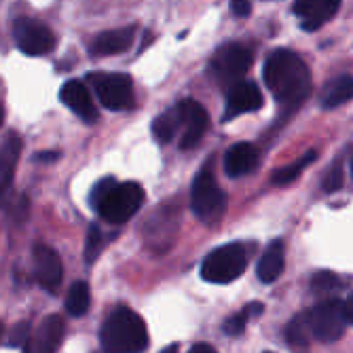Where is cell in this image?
I'll return each mask as SVG.
<instances>
[{
  "instance_id": "obj_17",
  "label": "cell",
  "mask_w": 353,
  "mask_h": 353,
  "mask_svg": "<svg viewBox=\"0 0 353 353\" xmlns=\"http://www.w3.org/2000/svg\"><path fill=\"white\" fill-rule=\"evenodd\" d=\"M132 43H134V26L106 30L93 39L91 53H95V55H119V53L130 51Z\"/></svg>"
},
{
  "instance_id": "obj_19",
  "label": "cell",
  "mask_w": 353,
  "mask_h": 353,
  "mask_svg": "<svg viewBox=\"0 0 353 353\" xmlns=\"http://www.w3.org/2000/svg\"><path fill=\"white\" fill-rule=\"evenodd\" d=\"M182 132V104L178 102L152 121V134L161 144H170Z\"/></svg>"
},
{
  "instance_id": "obj_13",
  "label": "cell",
  "mask_w": 353,
  "mask_h": 353,
  "mask_svg": "<svg viewBox=\"0 0 353 353\" xmlns=\"http://www.w3.org/2000/svg\"><path fill=\"white\" fill-rule=\"evenodd\" d=\"M339 7L341 0H296L292 13L299 17L303 30L315 32L336 15Z\"/></svg>"
},
{
  "instance_id": "obj_12",
  "label": "cell",
  "mask_w": 353,
  "mask_h": 353,
  "mask_svg": "<svg viewBox=\"0 0 353 353\" xmlns=\"http://www.w3.org/2000/svg\"><path fill=\"white\" fill-rule=\"evenodd\" d=\"M182 132H180V148L182 150H190V148H195L201 138L205 136L208 132V112L205 108L195 102V100H182Z\"/></svg>"
},
{
  "instance_id": "obj_33",
  "label": "cell",
  "mask_w": 353,
  "mask_h": 353,
  "mask_svg": "<svg viewBox=\"0 0 353 353\" xmlns=\"http://www.w3.org/2000/svg\"><path fill=\"white\" fill-rule=\"evenodd\" d=\"M345 313H347L349 324L353 326V292H351V294H349V299L345 301Z\"/></svg>"
},
{
  "instance_id": "obj_30",
  "label": "cell",
  "mask_w": 353,
  "mask_h": 353,
  "mask_svg": "<svg viewBox=\"0 0 353 353\" xmlns=\"http://www.w3.org/2000/svg\"><path fill=\"white\" fill-rule=\"evenodd\" d=\"M231 9L237 17H248L250 15V0H231Z\"/></svg>"
},
{
  "instance_id": "obj_26",
  "label": "cell",
  "mask_w": 353,
  "mask_h": 353,
  "mask_svg": "<svg viewBox=\"0 0 353 353\" xmlns=\"http://www.w3.org/2000/svg\"><path fill=\"white\" fill-rule=\"evenodd\" d=\"M104 248V239H102V231L98 224H91L89 227V233H87V245H85V259L87 263H95V259L100 256Z\"/></svg>"
},
{
  "instance_id": "obj_3",
  "label": "cell",
  "mask_w": 353,
  "mask_h": 353,
  "mask_svg": "<svg viewBox=\"0 0 353 353\" xmlns=\"http://www.w3.org/2000/svg\"><path fill=\"white\" fill-rule=\"evenodd\" d=\"M100 343L110 353H138L148 349L144 319L130 307H117L102 324Z\"/></svg>"
},
{
  "instance_id": "obj_29",
  "label": "cell",
  "mask_w": 353,
  "mask_h": 353,
  "mask_svg": "<svg viewBox=\"0 0 353 353\" xmlns=\"http://www.w3.org/2000/svg\"><path fill=\"white\" fill-rule=\"evenodd\" d=\"M9 343L13 347H21V349H28L30 345V326L28 324H17L13 330H11V336H9Z\"/></svg>"
},
{
  "instance_id": "obj_21",
  "label": "cell",
  "mask_w": 353,
  "mask_h": 353,
  "mask_svg": "<svg viewBox=\"0 0 353 353\" xmlns=\"http://www.w3.org/2000/svg\"><path fill=\"white\" fill-rule=\"evenodd\" d=\"M19 154H21V140L15 132H9L3 142V161H0V165H3V190L11 186Z\"/></svg>"
},
{
  "instance_id": "obj_15",
  "label": "cell",
  "mask_w": 353,
  "mask_h": 353,
  "mask_svg": "<svg viewBox=\"0 0 353 353\" xmlns=\"http://www.w3.org/2000/svg\"><path fill=\"white\" fill-rule=\"evenodd\" d=\"M259 148L250 142H237L224 152V172L229 178H243L259 165Z\"/></svg>"
},
{
  "instance_id": "obj_31",
  "label": "cell",
  "mask_w": 353,
  "mask_h": 353,
  "mask_svg": "<svg viewBox=\"0 0 353 353\" xmlns=\"http://www.w3.org/2000/svg\"><path fill=\"white\" fill-rule=\"evenodd\" d=\"M243 311L248 313V317H259V315L265 313V305L263 303H250V305L243 307Z\"/></svg>"
},
{
  "instance_id": "obj_2",
  "label": "cell",
  "mask_w": 353,
  "mask_h": 353,
  "mask_svg": "<svg viewBox=\"0 0 353 353\" xmlns=\"http://www.w3.org/2000/svg\"><path fill=\"white\" fill-rule=\"evenodd\" d=\"M89 203L106 222L123 224L142 208L144 190L136 182H119L117 178L106 176L91 188Z\"/></svg>"
},
{
  "instance_id": "obj_1",
  "label": "cell",
  "mask_w": 353,
  "mask_h": 353,
  "mask_svg": "<svg viewBox=\"0 0 353 353\" xmlns=\"http://www.w3.org/2000/svg\"><path fill=\"white\" fill-rule=\"evenodd\" d=\"M263 79L267 89L273 93L275 102L285 108H296L303 104L311 91L307 63L288 49H277L267 57Z\"/></svg>"
},
{
  "instance_id": "obj_22",
  "label": "cell",
  "mask_w": 353,
  "mask_h": 353,
  "mask_svg": "<svg viewBox=\"0 0 353 353\" xmlns=\"http://www.w3.org/2000/svg\"><path fill=\"white\" fill-rule=\"evenodd\" d=\"M349 281H351L349 277H343L339 273L319 271V273L311 275V290L317 294H332V292H339L343 288H347Z\"/></svg>"
},
{
  "instance_id": "obj_34",
  "label": "cell",
  "mask_w": 353,
  "mask_h": 353,
  "mask_svg": "<svg viewBox=\"0 0 353 353\" xmlns=\"http://www.w3.org/2000/svg\"><path fill=\"white\" fill-rule=\"evenodd\" d=\"M55 159H59V154L57 152H41L39 154V161H55Z\"/></svg>"
},
{
  "instance_id": "obj_9",
  "label": "cell",
  "mask_w": 353,
  "mask_h": 353,
  "mask_svg": "<svg viewBox=\"0 0 353 353\" xmlns=\"http://www.w3.org/2000/svg\"><path fill=\"white\" fill-rule=\"evenodd\" d=\"M13 39L17 49L26 55H47L55 49V34L39 19H15Z\"/></svg>"
},
{
  "instance_id": "obj_25",
  "label": "cell",
  "mask_w": 353,
  "mask_h": 353,
  "mask_svg": "<svg viewBox=\"0 0 353 353\" xmlns=\"http://www.w3.org/2000/svg\"><path fill=\"white\" fill-rule=\"evenodd\" d=\"M311 161H315V152L311 150V152H307L303 159H299L296 163H292V165H285V168H281V170H277V172H273V184H277V186H285V184H290V182H294L299 176H301V172L311 163Z\"/></svg>"
},
{
  "instance_id": "obj_7",
  "label": "cell",
  "mask_w": 353,
  "mask_h": 353,
  "mask_svg": "<svg viewBox=\"0 0 353 353\" xmlns=\"http://www.w3.org/2000/svg\"><path fill=\"white\" fill-rule=\"evenodd\" d=\"M303 313L307 319V326L311 330V336L322 343L339 341L345 334L347 324H349L347 313H345V303L339 299L324 301Z\"/></svg>"
},
{
  "instance_id": "obj_16",
  "label": "cell",
  "mask_w": 353,
  "mask_h": 353,
  "mask_svg": "<svg viewBox=\"0 0 353 353\" xmlns=\"http://www.w3.org/2000/svg\"><path fill=\"white\" fill-rule=\"evenodd\" d=\"M63 332H66V326H63V319L59 315H47L41 326L37 328V334L32 336L28 351H39V353H51L61 345Z\"/></svg>"
},
{
  "instance_id": "obj_18",
  "label": "cell",
  "mask_w": 353,
  "mask_h": 353,
  "mask_svg": "<svg viewBox=\"0 0 353 353\" xmlns=\"http://www.w3.org/2000/svg\"><path fill=\"white\" fill-rule=\"evenodd\" d=\"M349 100H353V79L349 74L334 77L332 81L324 85L322 93H319V104L326 110L347 104Z\"/></svg>"
},
{
  "instance_id": "obj_8",
  "label": "cell",
  "mask_w": 353,
  "mask_h": 353,
  "mask_svg": "<svg viewBox=\"0 0 353 353\" xmlns=\"http://www.w3.org/2000/svg\"><path fill=\"white\" fill-rule=\"evenodd\" d=\"M87 81L93 85L104 108L108 110H130L134 106V83L121 72H89Z\"/></svg>"
},
{
  "instance_id": "obj_27",
  "label": "cell",
  "mask_w": 353,
  "mask_h": 353,
  "mask_svg": "<svg viewBox=\"0 0 353 353\" xmlns=\"http://www.w3.org/2000/svg\"><path fill=\"white\" fill-rule=\"evenodd\" d=\"M345 182V170H343V157H336L334 163L326 170L324 176V190L326 192H334L343 186Z\"/></svg>"
},
{
  "instance_id": "obj_4",
  "label": "cell",
  "mask_w": 353,
  "mask_h": 353,
  "mask_svg": "<svg viewBox=\"0 0 353 353\" xmlns=\"http://www.w3.org/2000/svg\"><path fill=\"white\" fill-rule=\"evenodd\" d=\"M252 256V245L235 241L212 250L201 265V277L210 283H231L243 275Z\"/></svg>"
},
{
  "instance_id": "obj_14",
  "label": "cell",
  "mask_w": 353,
  "mask_h": 353,
  "mask_svg": "<svg viewBox=\"0 0 353 353\" xmlns=\"http://www.w3.org/2000/svg\"><path fill=\"white\" fill-rule=\"evenodd\" d=\"M59 100L85 123L98 121V108L93 104L91 91L81 81H66L59 89Z\"/></svg>"
},
{
  "instance_id": "obj_20",
  "label": "cell",
  "mask_w": 353,
  "mask_h": 353,
  "mask_svg": "<svg viewBox=\"0 0 353 353\" xmlns=\"http://www.w3.org/2000/svg\"><path fill=\"white\" fill-rule=\"evenodd\" d=\"M256 273H259V279L263 283H273L279 279V275L283 273V243L281 241L269 243V248L261 256Z\"/></svg>"
},
{
  "instance_id": "obj_11",
  "label": "cell",
  "mask_w": 353,
  "mask_h": 353,
  "mask_svg": "<svg viewBox=\"0 0 353 353\" xmlns=\"http://www.w3.org/2000/svg\"><path fill=\"white\" fill-rule=\"evenodd\" d=\"M34 277L39 285L49 294H55L59 290L63 279V267L59 254L45 243H39L34 248Z\"/></svg>"
},
{
  "instance_id": "obj_24",
  "label": "cell",
  "mask_w": 353,
  "mask_h": 353,
  "mask_svg": "<svg viewBox=\"0 0 353 353\" xmlns=\"http://www.w3.org/2000/svg\"><path fill=\"white\" fill-rule=\"evenodd\" d=\"M285 341L288 345H292V347H309V343L313 341L311 336V330L307 326V319H305V313H299L292 317V322L288 324L285 328Z\"/></svg>"
},
{
  "instance_id": "obj_10",
  "label": "cell",
  "mask_w": 353,
  "mask_h": 353,
  "mask_svg": "<svg viewBox=\"0 0 353 353\" xmlns=\"http://www.w3.org/2000/svg\"><path fill=\"white\" fill-rule=\"evenodd\" d=\"M265 98L263 91L259 89V85L252 81H237L231 87H227V104H224V114L222 121L227 123L239 114L245 112H256L259 108H263Z\"/></svg>"
},
{
  "instance_id": "obj_32",
  "label": "cell",
  "mask_w": 353,
  "mask_h": 353,
  "mask_svg": "<svg viewBox=\"0 0 353 353\" xmlns=\"http://www.w3.org/2000/svg\"><path fill=\"white\" fill-rule=\"evenodd\" d=\"M216 349L208 343H197V345H192L190 347V353H214Z\"/></svg>"
},
{
  "instance_id": "obj_6",
  "label": "cell",
  "mask_w": 353,
  "mask_h": 353,
  "mask_svg": "<svg viewBox=\"0 0 353 353\" xmlns=\"http://www.w3.org/2000/svg\"><path fill=\"white\" fill-rule=\"evenodd\" d=\"M224 192L222 188L218 186L216 182V176H214V165L208 161L195 176L190 184V208H192V214H195L201 222H216L222 212H224Z\"/></svg>"
},
{
  "instance_id": "obj_28",
  "label": "cell",
  "mask_w": 353,
  "mask_h": 353,
  "mask_svg": "<svg viewBox=\"0 0 353 353\" xmlns=\"http://www.w3.org/2000/svg\"><path fill=\"white\" fill-rule=\"evenodd\" d=\"M248 313L241 311L237 315H231L227 322H224V334H229V336H239L243 330H245V324H248Z\"/></svg>"
},
{
  "instance_id": "obj_23",
  "label": "cell",
  "mask_w": 353,
  "mask_h": 353,
  "mask_svg": "<svg viewBox=\"0 0 353 353\" xmlns=\"http://www.w3.org/2000/svg\"><path fill=\"white\" fill-rule=\"evenodd\" d=\"M91 305V292H89V285L85 281H77L72 283L70 292L66 296V311L72 317H83L89 311Z\"/></svg>"
},
{
  "instance_id": "obj_35",
  "label": "cell",
  "mask_w": 353,
  "mask_h": 353,
  "mask_svg": "<svg viewBox=\"0 0 353 353\" xmlns=\"http://www.w3.org/2000/svg\"><path fill=\"white\" fill-rule=\"evenodd\" d=\"M349 170H351V176H353V148L349 152Z\"/></svg>"
},
{
  "instance_id": "obj_5",
  "label": "cell",
  "mask_w": 353,
  "mask_h": 353,
  "mask_svg": "<svg viewBox=\"0 0 353 353\" xmlns=\"http://www.w3.org/2000/svg\"><path fill=\"white\" fill-rule=\"evenodd\" d=\"M252 49L243 43H224L212 53L208 61V74L216 85L231 87L243 79L252 66Z\"/></svg>"
}]
</instances>
